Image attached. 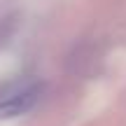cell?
<instances>
[{
    "mask_svg": "<svg viewBox=\"0 0 126 126\" xmlns=\"http://www.w3.org/2000/svg\"><path fill=\"white\" fill-rule=\"evenodd\" d=\"M40 96H42V84H37V82L16 86V89L2 94L0 96V117L9 119V117L26 114L28 110L35 108V103L40 100Z\"/></svg>",
    "mask_w": 126,
    "mask_h": 126,
    "instance_id": "1",
    "label": "cell"
}]
</instances>
